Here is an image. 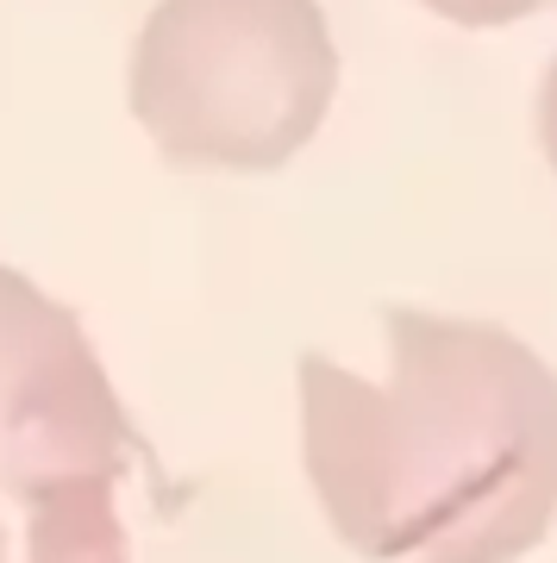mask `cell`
<instances>
[{
	"mask_svg": "<svg viewBox=\"0 0 557 563\" xmlns=\"http://www.w3.org/2000/svg\"><path fill=\"white\" fill-rule=\"evenodd\" d=\"M301 463L358 558L520 563L557 526V369L495 320L395 307L382 383L301 357Z\"/></svg>",
	"mask_w": 557,
	"mask_h": 563,
	"instance_id": "cell-1",
	"label": "cell"
},
{
	"mask_svg": "<svg viewBox=\"0 0 557 563\" xmlns=\"http://www.w3.org/2000/svg\"><path fill=\"white\" fill-rule=\"evenodd\" d=\"M132 457L95 339L0 263V563H132L120 520Z\"/></svg>",
	"mask_w": 557,
	"mask_h": 563,
	"instance_id": "cell-2",
	"label": "cell"
},
{
	"mask_svg": "<svg viewBox=\"0 0 557 563\" xmlns=\"http://www.w3.org/2000/svg\"><path fill=\"white\" fill-rule=\"evenodd\" d=\"M125 95L176 169L263 176L332 113L339 44L319 0H157Z\"/></svg>",
	"mask_w": 557,
	"mask_h": 563,
	"instance_id": "cell-3",
	"label": "cell"
},
{
	"mask_svg": "<svg viewBox=\"0 0 557 563\" xmlns=\"http://www.w3.org/2000/svg\"><path fill=\"white\" fill-rule=\"evenodd\" d=\"M426 13L451 25H470V32H489V25H514V20H533L538 7H557V0H419Z\"/></svg>",
	"mask_w": 557,
	"mask_h": 563,
	"instance_id": "cell-4",
	"label": "cell"
},
{
	"mask_svg": "<svg viewBox=\"0 0 557 563\" xmlns=\"http://www.w3.org/2000/svg\"><path fill=\"white\" fill-rule=\"evenodd\" d=\"M538 144H545V163L557 176V57L545 69V88H538Z\"/></svg>",
	"mask_w": 557,
	"mask_h": 563,
	"instance_id": "cell-5",
	"label": "cell"
}]
</instances>
